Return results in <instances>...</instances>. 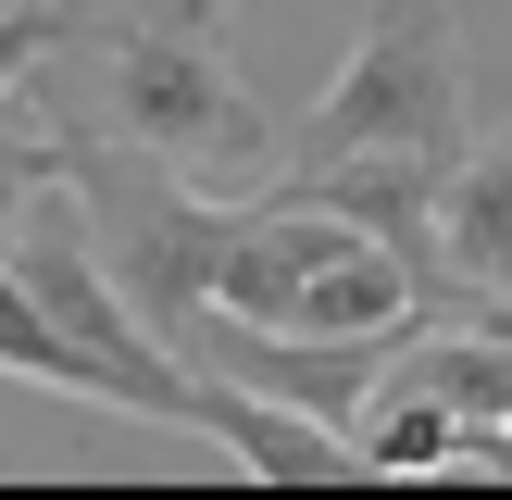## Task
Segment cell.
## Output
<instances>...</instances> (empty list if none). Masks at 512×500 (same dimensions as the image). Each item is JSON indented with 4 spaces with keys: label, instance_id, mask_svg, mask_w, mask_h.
I'll return each mask as SVG.
<instances>
[{
    "label": "cell",
    "instance_id": "1",
    "mask_svg": "<svg viewBox=\"0 0 512 500\" xmlns=\"http://www.w3.org/2000/svg\"><path fill=\"white\" fill-rule=\"evenodd\" d=\"M225 13L238 0H113V13L88 25V100H63L38 75L50 113L100 125V138L150 150V163H175L188 188H263V163L288 138L263 125V100L238 88V63H225Z\"/></svg>",
    "mask_w": 512,
    "mask_h": 500
},
{
    "label": "cell",
    "instance_id": "2",
    "mask_svg": "<svg viewBox=\"0 0 512 500\" xmlns=\"http://www.w3.org/2000/svg\"><path fill=\"white\" fill-rule=\"evenodd\" d=\"M350 150H425V163H463V25L450 0H375L350 63L325 75V100L288 125L275 163H350Z\"/></svg>",
    "mask_w": 512,
    "mask_h": 500
},
{
    "label": "cell",
    "instance_id": "3",
    "mask_svg": "<svg viewBox=\"0 0 512 500\" xmlns=\"http://www.w3.org/2000/svg\"><path fill=\"white\" fill-rule=\"evenodd\" d=\"M200 438L238 450L250 475H288V488H338V475H363L350 425L300 413V400H263V388H238V375H200Z\"/></svg>",
    "mask_w": 512,
    "mask_h": 500
},
{
    "label": "cell",
    "instance_id": "4",
    "mask_svg": "<svg viewBox=\"0 0 512 500\" xmlns=\"http://www.w3.org/2000/svg\"><path fill=\"white\" fill-rule=\"evenodd\" d=\"M0 375H13V388H63V400H100V413H138V400H125V375L100 363V350H75L63 325L38 313V288H25L13 263H0Z\"/></svg>",
    "mask_w": 512,
    "mask_h": 500
},
{
    "label": "cell",
    "instance_id": "5",
    "mask_svg": "<svg viewBox=\"0 0 512 500\" xmlns=\"http://www.w3.org/2000/svg\"><path fill=\"white\" fill-rule=\"evenodd\" d=\"M63 175V125H50V100H38V75L25 88H0V238L25 225V200Z\"/></svg>",
    "mask_w": 512,
    "mask_h": 500
},
{
    "label": "cell",
    "instance_id": "6",
    "mask_svg": "<svg viewBox=\"0 0 512 500\" xmlns=\"http://www.w3.org/2000/svg\"><path fill=\"white\" fill-rule=\"evenodd\" d=\"M100 13H113V0H13V13H0V88H25L50 50H88Z\"/></svg>",
    "mask_w": 512,
    "mask_h": 500
}]
</instances>
